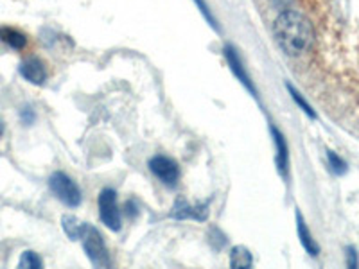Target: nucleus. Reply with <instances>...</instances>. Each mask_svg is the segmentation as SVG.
Returning <instances> with one entry per match:
<instances>
[{"instance_id":"nucleus-1","label":"nucleus","mask_w":359,"mask_h":269,"mask_svg":"<svg viewBox=\"0 0 359 269\" xmlns=\"http://www.w3.org/2000/svg\"><path fill=\"white\" fill-rule=\"evenodd\" d=\"M273 36L282 53L298 57L311 49L314 40L313 25L298 11H284L273 24Z\"/></svg>"},{"instance_id":"nucleus-2","label":"nucleus","mask_w":359,"mask_h":269,"mask_svg":"<svg viewBox=\"0 0 359 269\" xmlns=\"http://www.w3.org/2000/svg\"><path fill=\"white\" fill-rule=\"evenodd\" d=\"M79 241L83 242V249H85L86 257L95 268H110V251L107 248V242L102 239L101 233L94 228V226H86L85 233L81 235Z\"/></svg>"},{"instance_id":"nucleus-3","label":"nucleus","mask_w":359,"mask_h":269,"mask_svg":"<svg viewBox=\"0 0 359 269\" xmlns=\"http://www.w3.org/2000/svg\"><path fill=\"white\" fill-rule=\"evenodd\" d=\"M49 187L54 196L67 207L76 208L81 205V191H79L78 184L65 172H54L49 178Z\"/></svg>"},{"instance_id":"nucleus-4","label":"nucleus","mask_w":359,"mask_h":269,"mask_svg":"<svg viewBox=\"0 0 359 269\" xmlns=\"http://www.w3.org/2000/svg\"><path fill=\"white\" fill-rule=\"evenodd\" d=\"M99 217H101L102 224L110 228L111 232H118L123 226V216L118 210L117 205V192L114 188H104L99 194Z\"/></svg>"},{"instance_id":"nucleus-5","label":"nucleus","mask_w":359,"mask_h":269,"mask_svg":"<svg viewBox=\"0 0 359 269\" xmlns=\"http://www.w3.org/2000/svg\"><path fill=\"white\" fill-rule=\"evenodd\" d=\"M149 171L168 187H176L180 179L178 163L168 156H153L149 160Z\"/></svg>"},{"instance_id":"nucleus-6","label":"nucleus","mask_w":359,"mask_h":269,"mask_svg":"<svg viewBox=\"0 0 359 269\" xmlns=\"http://www.w3.org/2000/svg\"><path fill=\"white\" fill-rule=\"evenodd\" d=\"M208 216V203L191 205L187 200L178 198L171 210V217L178 221L192 219V221H207Z\"/></svg>"},{"instance_id":"nucleus-7","label":"nucleus","mask_w":359,"mask_h":269,"mask_svg":"<svg viewBox=\"0 0 359 269\" xmlns=\"http://www.w3.org/2000/svg\"><path fill=\"white\" fill-rule=\"evenodd\" d=\"M223 54H224V60H226V63H229L230 70L233 72V76H236V78L239 79L243 85H245V88L248 90V92H252L253 97H257V90H255V86H253L252 79H250L248 72H246L245 65H243L241 57H239L237 50L233 49L232 45H224Z\"/></svg>"},{"instance_id":"nucleus-8","label":"nucleus","mask_w":359,"mask_h":269,"mask_svg":"<svg viewBox=\"0 0 359 269\" xmlns=\"http://www.w3.org/2000/svg\"><path fill=\"white\" fill-rule=\"evenodd\" d=\"M20 74L25 81H29L31 85H43L47 81V67L43 65L41 60L38 57H27L20 63Z\"/></svg>"},{"instance_id":"nucleus-9","label":"nucleus","mask_w":359,"mask_h":269,"mask_svg":"<svg viewBox=\"0 0 359 269\" xmlns=\"http://www.w3.org/2000/svg\"><path fill=\"white\" fill-rule=\"evenodd\" d=\"M271 134H273L275 146H277V167L278 172H280L284 178L287 176V171H290V151H287V144L284 134L277 130L275 126H271Z\"/></svg>"},{"instance_id":"nucleus-10","label":"nucleus","mask_w":359,"mask_h":269,"mask_svg":"<svg viewBox=\"0 0 359 269\" xmlns=\"http://www.w3.org/2000/svg\"><path fill=\"white\" fill-rule=\"evenodd\" d=\"M297 233H298V239H300V242H302L304 249L309 253L311 257H318L320 246L316 244V241H314L313 235H311L309 228H307L306 221H304L302 214L300 212H297Z\"/></svg>"},{"instance_id":"nucleus-11","label":"nucleus","mask_w":359,"mask_h":269,"mask_svg":"<svg viewBox=\"0 0 359 269\" xmlns=\"http://www.w3.org/2000/svg\"><path fill=\"white\" fill-rule=\"evenodd\" d=\"M0 41L9 45L11 49L22 50L25 49V45H27V36H25L22 31H18V29L9 27V25H2V27H0Z\"/></svg>"},{"instance_id":"nucleus-12","label":"nucleus","mask_w":359,"mask_h":269,"mask_svg":"<svg viewBox=\"0 0 359 269\" xmlns=\"http://www.w3.org/2000/svg\"><path fill=\"white\" fill-rule=\"evenodd\" d=\"M62 223L63 230H65V233L72 239V241H79L83 233H85L86 226H88V223H83V221L76 219L74 216H63Z\"/></svg>"},{"instance_id":"nucleus-13","label":"nucleus","mask_w":359,"mask_h":269,"mask_svg":"<svg viewBox=\"0 0 359 269\" xmlns=\"http://www.w3.org/2000/svg\"><path fill=\"white\" fill-rule=\"evenodd\" d=\"M230 265L239 269H250L253 265L252 253L245 246H236L230 253Z\"/></svg>"},{"instance_id":"nucleus-14","label":"nucleus","mask_w":359,"mask_h":269,"mask_svg":"<svg viewBox=\"0 0 359 269\" xmlns=\"http://www.w3.org/2000/svg\"><path fill=\"white\" fill-rule=\"evenodd\" d=\"M287 90H290V94H291V97H293V101L297 102L298 106H300V110H302L306 115H309L311 118H316V113H314L313 108H311L309 104H307V101L302 97V94H300V92H298L297 88H293V86H291V85H287Z\"/></svg>"},{"instance_id":"nucleus-15","label":"nucleus","mask_w":359,"mask_h":269,"mask_svg":"<svg viewBox=\"0 0 359 269\" xmlns=\"http://www.w3.org/2000/svg\"><path fill=\"white\" fill-rule=\"evenodd\" d=\"M327 160H329V167H331V171L334 172V174L341 176L347 172V163L343 162L334 151H327Z\"/></svg>"},{"instance_id":"nucleus-16","label":"nucleus","mask_w":359,"mask_h":269,"mask_svg":"<svg viewBox=\"0 0 359 269\" xmlns=\"http://www.w3.org/2000/svg\"><path fill=\"white\" fill-rule=\"evenodd\" d=\"M20 268H43V262L34 251H24L20 258Z\"/></svg>"},{"instance_id":"nucleus-17","label":"nucleus","mask_w":359,"mask_h":269,"mask_svg":"<svg viewBox=\"0 0 359 269\" xmlns=\"http://www.w3.org/2000/svg\"><path fill=\"white\" fill-rule=\"evenodd\" d=\"M194 2H196V6H198V8H200V11H201V15H203V17H205V20H207L208 24L212 25V27L216 29V31H219V25H217L216 18H214V15H212V13H210V9H208L207 4H205V0H194Z\"/></svg>"},{"instance_id":"nucleus-18","label":"nucleus","mask_w":359,"mask_h":269,"mask_svg":"<svg viewBox=\"0 0 359 269\" xmlns=\"http://www.w3.org/2000/svg\"><path fill=\"white\" fill-rule=\"evenodd\" d=\"M216 241L219 242V248H221V246L226 244V235H224V233H221L217 228H212L210 230V242L214 244Z\"/></svg>"},{"instance_id":"nucleus-19","label":"nucleus","mask_w":359,"mask_h":269,"mask_svg":"<svg viewBox=\"0 0 359 269\" xmlns=\"http://www.w3.org/2000/svg\"><path fill=\"white\" fill-rule=\"evenodd\" d=\"M20 117L22 120H24V124H33L34 123V111L31 110V108H24V110L20 111Z\"/></svg>"},{"instance_id":"nucleus-20","label":"nucleus","mask_w":359,"mask_h":269,"mask_svg":"<svg viewBox=\"0 0 359 269\" xmlns=\"http://www.w3.org/2000/svg\"><path fill=\"white\" fill-rule=\"evenodd\" d=\"M348 265L351 268H358V258H355L354 248H348Z\"/></svg>"},{"instance_id":"nucleus-21","label":"nucleus","mask_w":359,"mask_h":269,"mask_svg":"<svg viewBox=\"0 0 359 269\" xmlns=\"http://www.w3.org/2000/svg\"><path fill=\"white\" fill-rule=\"evenodd\" d=\"M124 208H126V214L130 217H135V214H137V210H135V207H133V201H128L126 205H124Z\"/></svg>"},{"instance_id":"nucleus-22","label":"nucleus","mask_w":359,"mask_h":269,"mask_svg":"<svg viewBox=\"0 0 359 269\" xmlns=\"http://www.w3.org/2000/svg\"><path fill=\"white\" fill-rule=\"evenodd\" d=\"M4 133V123H2V118H0V137Z\"/></svg>"}]
</instances>
